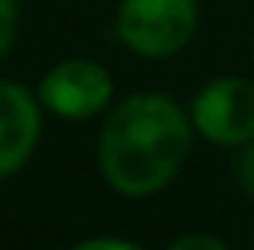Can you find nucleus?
I'll return each instance as SVG.
<instances>
[{
	"label": "nucleus",
	"mask_w": 254,
	"mask_h": 250,
	"mask_svg": "<svg viewBox=\"0 0 254 250\" xmlns=\"http://www.w3.org/2000/svg\"><path fill=\"white\" fill-rule=\"evenodd\" d=\"M42 137V100L28 86L0 79V182L31 161Z\"/></svg>",
	"instance_id": "5"
},
{
	"label": "nucleus",
	"mask_w": 254,
	"mask_h": 250,
	"mask_svg": "<svg viewBox=\"0 0 254 250\" xmlns=\"http://www.w3.org/2000/svg\"><path fill=\"white\" fill-rule=\"evenodd\" d=\"M237 182H241V189L254 199V141H248L241 148V154H237Z\"/></svg>",
	"instance_id": "7"
},
{
	"label": "nucleus",
	"mask_w": 254,
	"mask_h": 250,
	"mask_svg": "<svg viewBox=\"0 0 254 250\" xmlns=\"http://www.w3.org/2000/svg\"><path fill=\"white\" fill-rule=\"evenodd\" d=\"M199 0H121L114 35L127 51L162 62L196 38Z\"/></svg>",
	"instance_id": "2"
},
{
	"label": "nucleus",
	"mask_w": 254,
	"mask_h": 250,
	"mask_svg": "<svg viewBox=\"0 0 254 250\" xmlns=\"http://www.w3.org/2000/svg\"><path fill=\"white\" fill-rule=\"evenodd\" d=\"M192 127L216 148H244L254 141V83L220 76L203 86L189 103Z\"/></svg>",
	"instance_id": "3"
},
{
	"label": "nucleus",
	"mask_w": 254,
	"mask_h": 250,
	"mask_svg": "<svg viewBox=\"0 0 254 250\" xmlns=\"http://www.w3.org/2000/svg\"><path fill=\"white\" fill-rule=\"evenodd\" d=\"M172 250H227V244L206 233H186V237L172 240Z\"/></svg>",
	"instance_id": "8"
},
{
	"label": "nucleus",
	"mask_w": 254,
	"mask_h": 250,
	"mask_svg": "<svg viewBox=\"0 0 254 250\" xmlns=\"http://www.w3.org/2000/svg\"><path fill=\"white\" fill-rule=\"evenodd\" d=\"M251 244H254V226H251Z\"/></svg>",
	"instance_id": "11"
},
{
	"label": "nucleus",
	"mask_w": 254,
	"mask_h": 250,
	"mask_svg": "<svg viewBox=\"0 0 254 250\" xmlns=\"http://www.w3.org/2000/svg\"><path fill=\"white\" fill-rule=\"evenodd\" d=\"M17 21H21L17 0H0V62H3V58H7V51L14 48V38H17Z\"/></svg>",
	"instance_id": "6"
},
{
	"label": "nucleus",
	"mask_w": 254,
	"mask_h": 250,
	"mask_svg": "<svg viewBox=\"0 0 254 250\" xmlns=\"http://www.w3.org/2000/svg\"><path fill=\"white\" fill-rule=\"evenodd\" d=\"M38 100L59 120H93L114 100V76L93 58H65L42 76Z\"/></svg>",
	"instance_id": "4"
},
{
	"label": "nucleus",
	"mask_w": 254,
	"mask_h": 250,
	"mask_svg": "<svg viewBox=\"0 0 254 250\" xmlns=\"http://www.w3.org/2000/svg\"><path fill=\"white\" fill-rule=\"evenodd\" d=\"M79 250H134L137 244H130V240H121V237H86L76 244Z\"/></svg>",
	"instance_id": "9"
},
{
	"label": "nucleus",
	"mask_w": 254,
	"mask_h": 250,
	"mask_svg": "<svg viewBox=\"0 0 254 250\" xmlns=\"http://www.w3.org/2000/svg\"><path fill=\"white\" fill-rule=\"evenodd\" d=\"M196 127L189 110L162 93H134L107 113L96 165L103 182L124 199L158 196L192 154Z\"/></svg>",
	"instance_id": "1"
},
{
	"label": "nucleus",
	"mask_w": 254,
	"mask_h": 250,
	"mask_svg": "<svg viewBox=\"0 0 254 250\" xmlns=\"http://www.w3.org/2000/svg\"><path fill=\"white\" fill-rule=\"evenodd\" d=\"M251 55H254V35H251Z\"/></svg>",
	"instance_id": "10"
}]
</instances>
